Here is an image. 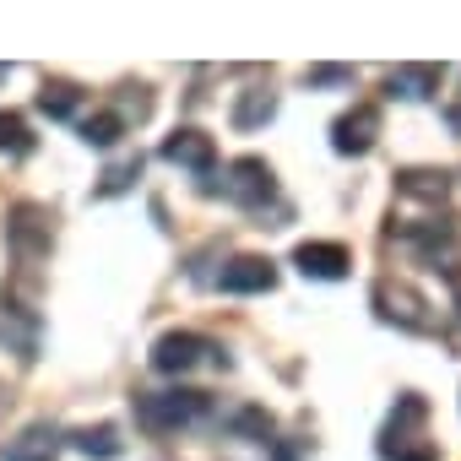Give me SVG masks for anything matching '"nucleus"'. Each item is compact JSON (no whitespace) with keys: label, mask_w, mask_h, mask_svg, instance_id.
Here are the masks:
<instances>
[{"label":"nucleus","mask_w":461,"mask_h":461,"mask_svg":"<svg viewBox=\"0 0 461 461\" xmlns=\"http://www.w3.org/2000/svg\"><path fill=\"white\" fill-rule=\"evenodd\" d=\"M206 412V396L201 391H136V423L147 434H168V429H185Z\"/></svg>","instance_id":"1"},{"label":"nucleus","mask_w":461,"mask_h":461,"mask_svg":"<svg viewBox=\"0 0 461 461\" xmlns=\"http://www.w3.org/2000/svg\"><path fill=\"white\" fill-rule=\"evenodd\" d=\"M222 195L234 206H250V212H267V201L277 195V179L261 158H234L222 168Z\"/></svg>","instance_id":"2"},{"label":"nucleus","mask_w":461,"mask_h":461,"mask_svg":"<svg viewBox=\"0 0 461 461\" xmlns=\"http://www.w3.org/2000/svg\"><path fill=\"white\" fill-rule=\"evenodd\" d=\"M206 358H217V342L212 337H195V331H168V337L152 342V369L158 375H190Z\"/></svg>","instance_id":"3"},{"label":"nucleus","mask_w":461,"mask_h":461,"mask_svg":"<svg viewBox=\"0 0 461 461\" xmlns=\"http://www.w3.org/2000/svg\"><path fill=\"white\" fill-rule=\"evenodd\" d=\"M6 234H12V250H17V261H39V256H50V212H44L39 201H23V206H12V217H6Z\"/></svg>","instance_id":"4"},{"label":"nucleus","mask_w":461,"mask_h":461,"mask_svg":"<svg viewBox=\"0 0 461 461\" xmlns=\"http://www.w3.org/2000/svg\"><path fill=\"white\" fill-rule=\"evenodd\" d=\"M217 288L222 294H272L277 288V267L261 261V256H240V261H228L217 272Z\"/></svg>","instance_id":"5"},{"label":"nucleus","mask_w":461,"mask_h":461,"mask_svg":"<svg viewBox=\"0 0 461 461\" xmlns=\"http://www.w3.org/2000/svg\"><path fill=\"white\" fill-rule=\"evenodd\" d=\"M375 136H380V109L358 104L353 114H342V120H337L331 147H337L342 158H358V152H369V147H375Z\"/></svg>","instance_id":"6"},{"label":"nucleus","mask_w":461,"mask_h":461,"mask_svg":"<svg viewBox=\"0 0 461 461\" xmlns=\"http://www.w3.org/2000/svg\"><path fill=\"white\" fill-rule=\"evenodd\" d=\"M0 348H12V353H23V358H33L39 353V315L28 310V304H0Z\"/></svg>","instance_id":"7"},{"label":"nucleus","mask_w":461,"mask_h":461,"mask_svg":"<svg viewBox=\"0 0 461 461\" xmlns=\"http://www.w3.org/2000/svg\"><path fill=\"white\" fill-rule=\"evenodd\" d=\"M163 163H179V168H190V174H212L217 147H212V136H201V131H174V136L163 141Z\"/></svg>","instance_id":"8"},{"label":"nucleus","mask_w":461,"mask_h":461,"mask_svg":"<svg viewBox=\"0 0 461 461\" xmlns=\"http://www.w3.org/2000/svg\"><path fill=\"white\" fill-rule=\"evenodd\" d=\"M294 267H299L304 277H315V283H342L348 267H353V256H348L342 245H299V250H294Z\"/></svg>","instance_id":"9"},{"label":"nucleus","mask_w":461,"mask_h":461,"mask_svg":"<svg viewBox=\"0 0 461 461\" xmlns=\"http://www.w3.org/2000/svg\"><path fill=\"white\" fill-rule=\"evenodd\" d=\"M60 456V429L50 423H28L17 439L0 445V461H55Z\"/></svg>","instance_id":"10"},{"label":"nucleus","mask_w":461,"mask_h":461,"mask_svg":"<svg viewBox=\"0 0 461 461\" xmlns=\"http://www.w3.org/2000/svg\"><path fill=\"white\" fill-rule=\"evenodd\" d=\"M434 82H439L434 66H402V71H391V98H429Z\"/></svg>","instance_id":"11"},{"label":"nucleus","mask_w":461,"mask_h":461,"mask_svg":"<svg viewBox=\"0 0 461 461\" xmlns=\"http://www.w3.org/2000/svg\"><path fill=\"white\" fill-rule=\"evenodd\" d=\"M77 104H82V87H77V82H44V87H39V109H44L50 120H71Z\"/></svg>","instance_id":"12"},{"label":"nucleus","mask_w":461,"mask_h":461,"mask_svg":"<svg viewBox=\"0 0 461 461\" xmlns=\"http://www.w3.org/2000/svg\"><path fill=\"white\" fill-rule=\"evenodd\" d=\"M272 114H277V98H272L267 87H250V93L234 104V125H240V131H256V125H267Z\"/></svg>","instance_id":"13"},{"label":"nucleus","mask_w":461,"mask_h":461,"mask_svg":"<svg viewBox=\"0 0 461 461\" xmlns=\"http://www.w3.org/2000/svg\"><path fill=\"white\" fill-rule=\"evenodd\" d=\"M77 450H82V456H98V461H114L125 445H120V434H114L109 423H98V429H82V434H77Z\"/></svg>","instance_id":"14"},{"label":"nucleus","mask_w":461,"mask_h":461,"mask_svg":"<svg viewBox=\"0 0 461 461\" xmlns=\"http://www.w3.org/2000/svg\"><path fill=\"white\" fill-rule=\"evenodd\" d=\"M0 152H12V158H28V152H33L28 125H23V114H12V109H0Z\"/></svg>","instance_id":"15"},{"label":"nucleus","mask_w":461,"mask_h":461,"mask_svg":"<svg viewBox=\"0 0 461 461\" xmlns=\"http://www.w3.org/2000/svg\"><path fill=\"white\" fill-rule=\"evenodd\" d=\"M120 131H125V114H93V120H82V141L87 147H114Z\"/></svg>","instance_id":"16"},{"label":"nucleus","mask_w":461,"mask_h":461,"mask_svg":"<svg viewBox=\"0 0 461 461\" xmlns=\"http://www.w3.org/2000/svg\"><path fill=\"white\" fill-rule=\"evenodd\" d=\"M141 179V158H120L114 168H104V185H98V195H120V190H131Z\"/></svg>","instance_id":"17"},{"label":"nucleus","mask_w":461,"mask_h":461,"mask_svg":"<svg viewBox=\"0 0 461 461\" xmlns=\"http://www.w3.org/2000/svg\"><path fill=\"white\" fill-rule=\"evenodd\" d=\"M407 195H445V174H402Z\"/></svg>","instance_id":"18"},{"label":"nucleus","mask_w":461,"mask_h":461,"mask_svg":"<svg viewBox=\"0 0 461 461\" xmlns=\"http://www.w3.org/2000/svg\"><path fill=\"white\" fill-rule=\"evenodd\" d=\"M310 82H315V87H326V82H353V71H342V66H321V71H310Z\"/></svg>","instance_id":"19"}]
</instances>
